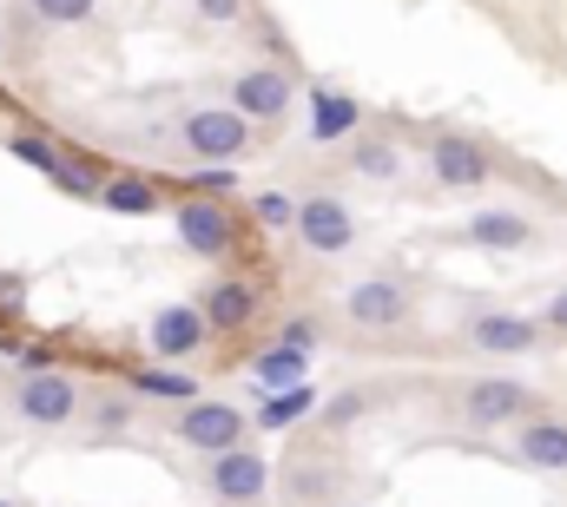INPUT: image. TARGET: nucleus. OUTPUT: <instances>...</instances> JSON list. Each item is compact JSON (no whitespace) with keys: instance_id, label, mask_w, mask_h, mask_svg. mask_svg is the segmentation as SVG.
<instances>
[{"instance_id":"a211bd4d","label":"nucleus","mask_w":567,"mask_h":507,"mask_svg":"<svg viewBox=\"0 0 567 507\" xmlns=\"http://www.w3.org/2000/svg\"><path fill=\"white\" fill-rule=\"evenodd\" d=\"M126 389H133V395H145V402H172V408L198 402V376H192L185 363H152V370H140Z\"/></svg>"},{"instance_id":"6ab92c4d","label":"nucleus","mask_w":567,"mask_h":507,"mask_svg":"<svg viewBox=\"0 0 567 507\" xmlns=\"http://www.w3.org/2000/svg\"><path fill=\"white\" fill-rule=\"evenodd\" d=\"M251 310H258V297H251L245 277H218V283L205 290V317H212V330H245Z\"/></svg>"},{"instance_id":"9d476101","label":"nucleus","mask_w":567,"mask_h":507,"mask_svg":"<svg viewBox=\"0 0 567 507\" xmlns=\"http://www.w3.org/2000/svg\"><path fill=\"white\" fill-rule=\"evenodd\" d=\"M212 337H218V330H212L205 303H165V310L145 323V343H152V356H158V363H192Z\"/></svg>"},{"instance_id":"7c9ffc66","label":"nucleus","mask_w":567,"mask_h":507,"mask_svg":"<svg viewBox=\"0 0 567 507\" xmlns=\"http://www.w3.org/2000/svg\"><path fill=\"white\" fill-rule=\"evenodd\" d=\"M278 343H297V350H317V323H310V317H290Z\"/></svg>"},{"instance_id":"f8f14e48","label":"nucleus","mask_w":567,"mask_h":507,"mask_svg":"<svg viewBox=\"0 0 567 507\" xmlns=\"http://www.w3.org/2000/svg\"><path fill=\"white\" fill-rule=\"evenodd\" d=\"M290 100H297V73L290 66H245L231 80V106L245 120H290Z\"/></svg>"},{"instance_id":"a878e982","label":"nucleus","mask_w":567,"mask_h":507,"mask_svg":"<svg viewBox=\"0 0 567 507\" xmlns=\"http://www.w3.org/2000/svg\"><path fill=\"white\" fill-rule=\"evenodd\" d=\"M363 408H370V389H343L337 402H323V428H330V435H343L350 422H363Z\"/></svg>"},{"instance_id":"72a5a7b5","label":"nucleus","mask_w":567,"mask_h":507,"mask_svg":"<svg viewBox=\"0 0 567 507\" xmlns=\"http://www.w3.org/2000/svg\"><path fill=\"white\" fill-rule=\"evenodd\" d=\"M0 507H13V501H0Z\"/></svg>"},{"instance_id":"9b49d317","label":"nucleus","mask_w":567,"mask_h":507,"mask_svg":"<svg viewBox=\"0 0 567 507\" xmlns=\"http://www.w3.org/2000/svg\"><path fill=\"white\" fill-rule=\"evenodd\" d=\"M172 225H178V245L192 257H231V245H238V218L218 198H185Z\"/></svg>"},{"instance_id":"cd10ccee","label":"nucleus","mask_w":567,"mask_h":507,"mask_svg":"<svg viewBox=\"0 0 567 507\" xmlns=\"http://www.w3.org/2000/svg\"><path fill=\"white\" fill-rule=\"evenodd\" d=\"M53 185H60V192H73V198H100V192H106V178H100L86 158H66V172H60Z\"/></svg>"},{"instance_id":"dca6fc26","label":"nucleus","mask_w":567,"mask_h":507,"mask_svg":"<svg viewBox=\"0 0 567 507\" xmlns=\"http://www.w3.org/2000/svg\"><path fill=\"white\" fill-rule=\"evenodd\" d=\"M343 158H350V172L370 178V185H396V178H403V145H396L390 132H357Z\"/></svg>"},{"instance_id":"2eb2a0df","label":"nucleus","mask_w":567,"mask_h":507,"mask_svg":"<svg viewBox=\"0 0 567 507\" xmlns=\"http://www.w3.org/2000/svg\"><path fill=\"white\" fill-rule=\"evenodd\" d=\"M515 455L535 475H567V415H528L515 428Z\"/></svg>"},{"instance_id":"6e6552de","label":"nucleus","mask_w":567,"mask_h":507,"mask_svg":"<svg viewBox=\"0 0 567 507\" xmlns=\"http://www.w3.org/2000/svg\"><path fill=\"white\" fill-rule=\"evenodd\" d=\"M297 238H303L310 257H343V251H357L363 225H357V211H350L337 192H310L303 211H297Z\"/></svg>"},{"instance_id":"1a4fd4ad","label":"nucleus","mask_w":567,"mask_h":507,"mask_svg":"<svg viewBox=\"0 0 567 507\" xmlns=\"http://www.w3.org/2000/svg\"><path fill=\"white\" fill-rule=\"evenodd\" d=\"M542 317H522V310H475L462 323V343L475 356H535L542 350Z\"/></svg>"},{"instance_id":"393cba45","label":"nucleus","mask_w":567,"mask_h":507,"mask_svg":"<svg viewBox=\"0 0 567 507\" xmlns=\"http://www.w3.org/2000/svg\"><path fill=\"white\" fill-rule=\"evenodd\" d=\"M27 13L40 27H86L100 13V0H27Z\"/></svg>"},{"instance_id":"4468645a","label":"nucleus","mask_w":567,"mask_h":507,"mask_svg":"<svg viewBox=\"0 0 567 507\" xmlns=\"http://www.w3.org/2000/svg\"><path fill=\"white\" fill-rule=\"evenodd\" d=\"M303 132H310L317 145H350V138L363 132V100H357V93H337V86H317Z\"/></svg>"},{"instance_id":"5701e85b","label":"nucleus","mask_w":567,"mask_h":507,"mask_svg":"<svg viewBox=\"0 0 567 507\" xmlns=\"http://www.w3.org/2000/svg\"><path fill=\"white\" fill-rule=\"evenodd\" d=\"M310 408H317V389L297 382V389H271V395H265V415H258V422H265V428H290V422L310 415Z\"/></svg>"},{"instance_id":"39448f33","label":"nucleus","mask_w":567,"mask_h":507,"mask_svg":"<svg viewBox=\"0 0 567 507\" xmlns=\"http://www.w3.org/2000/svg\"><path fill=\"white\" fill-rule=\"evenodd\" d=\"M205 495L218 507H258L271 495V462L251 442H238L225 455H205Z\"/></svg>"},{"instance_id":"4be33fe9","label":"nucleus","mask_w":567,"mask_h":507,"mask_svg":"<svg viewBox=\"0 0 567 507\" xmlns=\"http://www.w3.org/2000/svg\"><path fill=\"white\" fill-rule=\"evenodd\" d=\"M7 152H13L20 165L47 172V178H60V172H66V152H60L53 138H40V132H13V138H7Z\"/></svg>"},{"instance_id":"bb28decb","label":"nucleus","mask_w":567,"mask_h":507,"mask_svg":"<svg viewBox=\"0 0 567 507\" xmlns=\"http://www.w3.org/2000/svg\"><path fill=\"white\" fill-rule=\"evenodd\" d=\"M93 428H100V435L133 428V389H126V395H100V402H93Z\"/></svg>"},{"instance_id":"f03ea898","label":"nucleus","mask_w":567,"mask_h":507,"mask_svg":"<svg viewBox=\"0 0 567 507\" xmlns=\"http://www.w3.org/2000/svg\"><path fill=\"white\" fill-rule=\"evenodd\" d=\"M251 126H258V120H245L238 106H192V113L178 120V145H185V158H198V165H238V158L251 152Z\"/></svg>"},{"instance_id":"f704fd0d","label":"nucleus","mask_w":567,"mask_h":507,"mask_svg":"<svg viewBox=\"0 0 567 507\" xmlns=\"http://www.w3.org/2000/svg\"><path fill=\"white\" fill-rule=\"evenodd\" d=\"M330 507H343V501H330Z\"/></svg>"},{"instance_id":"0eeeda50","label":"nucleus","mask_w":567,"mask_h":507,"mask_svg":"<svg viewBox=\"0 0 567 507\" xmlns=\"http://www.w3.org/2000/svg\"><path fill=\"white\" fill-rule=\"evenodd\" d=\"M429 178L442 192H482L495 178V152L475 132H435L429 138Z\"/></svg>"},{"instance_id":"f3484780","label":"nucleus","mask_w":567,"mask_h":507,"mask_svg":"<svg viewBox=\"0 0 567 507\" xmlns=\"http://www.w3.org/2000/svg\"><path fill=\"white\" fill-rule=\"evenodd\" d=\"M343 495V475H337V462H290L284 468V501L297 507H330Z\"/></svg>"},{"instance_id":"ddd939ff","label":"nucleus","mask_w":567,"mask_h":507,"mask_svg":"<svg viewBox=\"0 0 567 507\" xmlns=\"http://www.w3.org/2000/svg\"><path fill=\"white\" fill-rule=\"evenodd\" d=\"M462 238L475 251H528L542 238V225L522 211V205H482L475 218H462Z\"/></svg>"},{"instance_id":"b1692460","label":"nucleus","mask_w":567,"mask_h":507,"mask_svg":"<svg viewBox=\"0 0 567 507\" xmlns=\"http://www.w3.org/2000/svg\"><path fill=\"white\" fill-rule=\"evenodd\" d=\"M297 211H303V198H290V192H258L251 198V218L265 231H297Z\"/></svg>"},{"instance_id":"20e7f679","label":"nucleus","mask_w":567,"mask_h":507,"mask_svg":"<svg viewBox=\"0 0 567 507\" xmlns=\"http://www.w3.org/2000/svg\"><path fill=\"white\" fill-rule=\"evenodd\" d=\"M80 408H86V389L66 370H27V376L13 382V415L27 428H66Z\"/></svg>"},{"instance_id":"aec40b11","label":"nucleus","mask_w":567,"mask_h":507,"mask_svg":"<svg viewBox=\"0 0 567 507\" xmlns=\"http://www.w3.org/2000/svg\"><path fill=\"white\" fill-rule=\"evenodd\" d=\"M303 363H310V350L271 343V350L251 356V376H258V389H297V382H303Z\"/></svg>"},{"instance_id":"f257e3e1","label":"nucleus","mask_w":567,"mask_h":507,"mask_svg":"<svg viewBox=\"0 0 567 507\" xmlns=\"http://www.w3.org/2000/svg\"><path fill=\"white\" fill-rule=\"evenodd\" d=\"M528 415H542V408H535V389H528L522 376L482 370V376L462 382V422H468L475 435H502V428H522Z\"/></svg>"},{"instance_id":"423d86ee","label":"nucleus","mask_w":567,"mask_h":507,"mask_svg":"<svg viewBox=\"0 0 567 507\" xmlns=\"http://www.w3.org/2000/svg\"><path fill=\"white\" fill-rule=\"evenodd\" d=\"M245 408H231V402H212V395H198V402H185V408H172V435H178V448H192V455H225V448H238L245 442Z\"/></svg>"},{"instance_id":"7ed1b4c3","label":"nucleus","mask_w":567,"mask_h":507,"mask_svg":"<svg viewBox=\"0 0 567 507\" xmlns=\"http://www.w3.org/2000/svg\"><path fill=\"white\" fill-rule=\"evenodd\" d=\"M343 317H350L357 330H370V337H390V330H410L416 297H410V283H403V277L377 270V277H357V283L343 290Z\"/></svg>"},{"instance_id":"473e14b6","label":"nucleus","mask_w":567,"mask_h":507,"mask_svg":"<svg viewBox=\"0 0 567 507\" xmlns=\"http://www.w3.org/2000/svg\"><path fill=\"white\" fill-rule=\"evenodd\" d=\"M542 323H548L555 337H567V283L555 290V297H548V317H542Z\"/></svg>"},{"instance_id":"c85d7f7f","label":"nucleus","mask_w":567,"mask_h":507,"mask_svg":"<svg viewBox=\"0 0 567 507\" xmlns=\"http://www.w3.org/2000/svg\"><path fill=\"white\" fill-rule=\"evenodd\" d=\"M192 7H198V20H212V27H231V20H245L251 0H192Z\"/></svg>"},{"instance_id":"2f4dec72","label":"nucleus","mask_w":567,"mask_h":507,"mask_svg":"<svg viewBox=\"0 0 567 507\" xmlns=\"http://www.w3.org/2000/svg\"><path fill=\"white\" fill-rule=\"evenodd\" d=\"M13 303H27V277L20 270H0V310H13Z\"/></svg>"},{"instance_id":"412c9836","label":"nucleus","mask_w":567,"mask_h":507,"mask_svg":"<svg viewBox=\"0 0 567 507\" xmlns=\"http://www.w3.org/2000/svg\"><path fill=\"white\" fill-rule=\"evenodd\" d=\"M100 205L106 211H126V218H145V211H158V192H152L145 172H113L106 192H100Z\"/></svg>"},{"instance_id":"c756f323","label":"nucleus","mask_w":567,"mask_h":507,"mask_svg":"<svg viewBox=\"0 0 567 507\" xmlns=\"http://www.w3.org/2000/svg\"><path fill=\"white\" fill-rule=\"evenodd\" d=\"M198 192H205V198H218V192H238V172H225V165H205V172H198Z\"/></svg>"}]
</instances>
